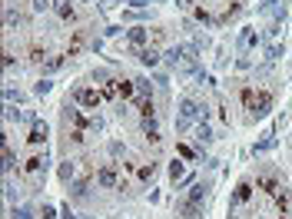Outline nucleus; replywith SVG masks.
Instances as JSON below:
<instances>
[{
    "label": "nucleus",
    "mask_w": 292,
    "mask_h": 219,
    "mask_svg": "<svg viewBox=\"0 0 292 219\" xmlns=\"http://www.w3.org/2000/svg\"><path fill=\"white\" fill-rule=\"evenodd\" d=\"M239 100H242V107H246L249 113H253L256 120L259 116H266L269 110H273V93L269 90H239Z\"/></svg>",
    "instance_id": "f257e3e1"
},
{
    "label": "nucleus",
    "mask_w": 292,
    "mask_h": 219,
    "mask_svg": "<svg viewBox=\"0 0 292 219\" xmlns=\"http://www.w3.org/2000/svg\"><path fill=\"white\" fill-rule=\"evenodd\" d=\"M196 47H170L163 56H166V63H170L173 70H179V73H196Z\"/></svg>",
    "instance_id": "f03ea898"
},
{
    "label": "nucleus",
    "mask_w": 292,
    "mask_h": 219,
    "mask_svg": "<svg viewBox=\"0 0 292 219\" xmlns=\"http://www.w3.org/2000/svg\"><path fill=\"white\" fill-rule=\"evenodd\" d=\"M203 200H206V186L190 189V196L176 203V213L183 216V219H196V216H199V206H203Z\"/></svg>",
    "instance_id": "7ed1b4c3"
},
{
    "label": "nucleus",
    "mask_w": 292,
    "mask_h": 219,
    "mask_svg": "<svg viewBox=\"0 0 292 219\" xmlns=\"http://www.w3.org/2000/svg\"><path fill=\"white\" fill-rule=\"evenodd\" d=\"M67 120H70L76 130H83V133H100L103 130V120L100 116H87L83 110H73V107H67Z\"/></svg>",
    "instance_id": "20e7f679"
},
{
    "label": "nucleus",
    "mask_w": 292,
    "mask_h": 219,
    "mask_svg": "<svg viewBox=\"0 0 292 219\" xmlns=\"http://www.w3.org/2000/svg\"><path fill=\"white\" fill-rule=\"evenodd\" d=\"M44 166H47V153H30V156L24 160V166H20V173H24L27 180L37 183L40 173H44Z\"/></svg>",
    "instance_id": "39448f33"
},
{
    "label": "nucleus",
    "mask_w": 292,
    "mask_h": 219,
    "mask_svg": "<svg viewBox=\"0 0 292 219\" xmlns=\"http://www.w3.org/2000/svg\"><path fill=\"white\" fill-rule=\"evenodd\" d=\"M73 100L80 103V107L93 110V107H100V103H103V93H96V90H90V87H76L73 90Z\"/></svg>",
    "instance_id": "423d86ee"
},
{
    "label": "nucleus",
    "mask_w": 292,
    "mask_h": 219,
    "mask_svg": "<svg viewBox=\"0 0 292 219\" xmlns=\"http://www.w3.org/2000/svg\"><path fill=\"white\" fill-rule=\"evenodd\" d=\"M179 116H183V120H190V123H193L196 116H203V120H206V110L199 107L196 100H190V96H183V100H179Z\"/></svg>",
    "instance_id": "0eeeda50"
},
{
    "label": "nucleus",
    "mask_w": 292,
    "mask_h": 219,
    "mask_svg": "<svg viewBox=\"0 0 292 219\" xmlns=\"http://www.w3.org/2000/svg\"><path fill=\"white\" fill-rule=\"evenodd\" d=\"M47 133H50V130H47L44 120H33V123H30V136H27V143H30V146L47 143Z\"/></svg>",
    "instance_id": "6e6552de"
},
{
    "label": "nucleus",
    "mask_w": 292,
    "mask_h": 219,
    "mask_svg": "<svg viewBox=\"0 0 292 219\" xmlns=\"http://www.w3.org/2000/svg\"><path fill=\"white\" fill-rule=\"evenodd\" d=\"M249 196H253V183H249V180H242L239 186H236L233 203H229V206H246V203H249Z\"/></svg>",
    "instance_id": "1a4fd4ad"
},
{
    "label": "nucleus",
    "mask_w": 292,
    "mask_h": 219,
    "mask_svg": "<svg viewBox=\"0 0 292 219\" xmlns=\"http://www.w3.org/2000/svg\"><path fill=\"white\" fill-rule=\"evenodd\" d=\"M116 180H120V176H116V169H113V166L96 169V183H100L103 189H113V186H116Z\"/></svg>",
    "instance_id": "9d476101"
},
{
    "label": "nucleus",
    "mask_w": 292,
    "mask_h": 219,
    "mask_svg": "<svg viewBox=\"0 0 292 219\" xmlns=\"http://www.w3.org/2000/svg\"><path fill=\"white\" fill-rule=\"evenodd\" d=\"M136 56H140L143 67H156V63H159V50H156V47H140Z\"/></svg>",
    "instance_id": "9b49d317"
},
{
    "label": "nucleus",
    "mask_w": 292,
    "mask_h": 219,
    "mask_svg": "<svg viewBox=\"0 0 292 219\" xmlns=\"http://www.w3.org/2000/svg\"><path fill=\"white\" fill-rule=\"evenodd\" d=\"M127 37H130V44H133L136 50H140V47H146V40H150V30H146V27H133V30H130Z\"/></svg>",
    "instance_id": "f8f14e48"
},
{
    "label": "nucleus",
    "mask_w": 292,
    "mask_h": 219,
    "mask_svg": "<svg viewBox=\"0 0 292 219\" xmlns=\"http://www.w3.org/2000/svg\"><path fill=\"white\" fill-rule=\"evenodd\" d=\"M53 10H57L60 20H73L76 17V10L70 7V0H53Z\"/></svg>",
    "instance_id": "ddd939ff"
},
{
    "label": "nucleus",
    "mask_w": 292,
    "mask_h": 219,
    "mask_svg": "<svg viewBox=\"0 0 292 219\" xmlns=\"http://www.w3.org/2000/svg\"><path fill=\"white\" fill-rule=\"evenodd\" d=\"M143 133H146V140H153V143L159 140V123H156V116H143Z\"/></svg>",
    "instance_id": "4468645a"
},
{
    "label": "nucleus",
    "mask_w": 292,
    "mask_h": 219,
    "mask_svg": "<svg viewBox=\"0 0 292 219\" xmlns=\"http://www.w3.org/2000/svg\"><path fill=\"white\" fill-rule=\"evenodd\" d=\"M259 186H262V189H266V193H273V196H279V189H282V186H279V180H276V176H273V173H266V176H259Z\"/></svg>",
    "instance_id": "2eb2a0df"
},
{
    "label": "nucleus",
    "mask_w": 292,
    "mask_h": 219,
    "mask_svg": "<svg viewBox=\"0 0 292 219\" xmlns=\"http://www.w3.org/2000/svg\"><path fill=\"white\" fill-rule=\"evenodd\" d=\"M116 90L123 100H130V96H136V80H116Z\"/></svg>",
    "instance_id": "dca6fc26"
},
{
    "label": "nucleus",
    "mask_w": 292,
    "mask_h": 219,
    "mask_svg": "<svg viewBox=\"0 0 292 219\" xmlns=\"http://www.w3.org/2000/svg\"><path fill=\"white\" fill-rule=\"evenodd\" d=\"M83 44H87V37H83V30H76L73 40H70V47H67V56H76V53L83 50Z\"/></svg>",
    "instance_id": "f3484780"
},
{
    "label": "nucleus",
    "mask_w": 292,
    "mask_h": 219,
    "mask_svg": "<svg viewBox=\"0 0 292 219\" xmlns=\"http://www.w3.org/2000/svg\"><path fill=\"white\" fill-rule=\"evenodd\" d=\"M73 176H76V163H73V160H67V163L60 166V180H64V183H70Z\"/></svg>",
    "instance_id": "a211bd4d"
},
{
    "label": "nucleus",
    "mask_w": 292,
    "mask_h": 219,
    "mask_svg": "<svg viewBox=\"0 0 292 219\" xmlns=\"http://www.w3.org/2000/svg\"><path fill=\"white\" fill-rule=\"evenodd\" d=\"M253 44H259V37H256L253 30H242V33H239V47H242V50H249Z\"/></svg>",
    "instance_id": "6ab92c4d"
},
{
    "label": "nucleus",
    "mask_w": 292,
    "mask_h": 219,
    "mask_svg": "<svg viewBox=\"0 0 292 219\" xmlns=\"http://www.w3.org/2000/svg\"><path fill=\"white\" fill-rule=\"evenodd\" d=\"M196 140H199V143H210V140H213V130L206 126V120H203V123L196 126Z\"/></svg>",
    "instance_id": "aec40b11"
},
{
    "label": "nucleus",
    "mask_w": 292,
    "mask_h": 219,
    "mask_svg": "<svg viewBox=\"0 0 292 219\" xmlns=\"http://www.w3.org/2000/svg\"><path fill=\"white\" fill-rule=\"evenodd\" d=\"M273 146H276V136H266V140H259V143H256V146H253V153H256V156H259V153H266V150H273Z\"/></svg>",
    "instance_id": "412c9836"
},
{
    "label": "nucleus",
    "mask_w": 292,
    "mask_h": 219,
    "mask_svg": "<svg viewBox=\"0 0 292 219\" xmlns=\"http://www.w3.org/2000/svg\"><path fill=\"white\" fill-rule=\"evenodd\" d=\"M170 180H173V183L183 180V163H179V160H173V163H170Z\"/></svg>",
    "instance_id": "4be33fe9"
},
{
    "label": "nucleus",
    "mask_w": 292,
    "mask_h": 219,
    "mask_svg": "<svg viewBox=\"0 0 292 219\" xmlns=\"http://www.w3.org/2000/svg\"><path fill=\"white\" fill-rule=\"evenodd\" d=\"M13 163H17V156H13V150H10V146L4 143V169H7V173L13 169Z\"/></svg>",
    "instance_id": "5701e85b"
},
{
    "label": "nucleus",
    "mask_w": 292,
    "mask_h": 219,
    "mask_svg": "<svg viewBox=\"0 0 292 219\" xmlns=\"http://www.w3.org/2000/svg\"><path fill=\"white\" fill-rule=\"evenodd\" d=\"M60 67H64V56H53V60H47V63H44V73H57Z\"/></svg>",
    "instance_id": "b1692460"
},
{
    "label": "nucleus",
    "mask_w": 292,
    "mask_h": 219,
    "mask_svg": "<svg viewBox=\"0 0 292 219\" xmlns=\"http://www.w3.org/2000/svg\"><path fill=\"white\" fill-rule=\"evenodd\" d=\"M150 93H153V87L140 76V80H136V96H146V100H150Z\"/></svg>",
    "instance_id": "393cba45"
},
{
    "label": "nucleus",
    "mask_w": 292,
    "mask_h": 219,
    "mask_svg": "<svg viewBox=\"0 0 292 219\" xmlns=\"http://www.w3.org/2000/svg\"><path fill=\"white\" fill-rule=\"evenodd\" d=\"M4 96H7V103H13V100L20 103V100H24V96H20V90H13V87H7V90H4Z\"/></svg>",
    "instance_id": "a878e982"
},
{
    "label": "nucleus",
    "mask_w": 292,
    "mask_h": 219,
    "mask_svg": "<svg viewBox=\"0 0 292 219\" xmlns=\"http://www.w3.org/2000/svg\"><path fill=\"white\" fill-rule=\"evenodd\" d=\"M279 56H282V47H276V44H273V47L266 50V60H269V63H273V60H279Z\"/></svg>",
    "instance_id": "bb28decb"
},
{
    "label": "nucleus",
    "mask_w": 292,
    "mask_h": 219,
    "mask_svg": "<svg viewBox=\"0 0 292 219\" xmlns=\"http://www.w3.org/2000/svg\"><path fill=\"white\" fill-rule=\"evenodd\" d=\"M10 219H30V209H27V206H17V209L10 213Z\"/></svg>",
    "instance_id": "cd10ccee"
},
{
    "label": "nucleus",
    "mask_w": 292,
    "mask_h": 219,
    "mask_svg": "<svg viewBox=\"0 0 292 219\" xmlns=\"http://www.w3.org/2000/svg\"><path fill=\"white\" fill-rule=\"evenodd\" d=\"M4 20H7V27H13V24H20V13H17V10H7Z\"/></svg>",
    "instance_id": "c85d7f7f"
},
{
    "label": "nucleus",
    "mask_w": 292,
    "mask_h": 219,
    "mask_svg": "<svg viewBox=\"0 0 292 219\" xmlns=\"http://www.w3.org/2000/svg\"><path fill=\"white\" fill-rule=\"evenodd\" d=\"M153 173H156V166H140V180H153Z\"/></svg>",
    "instance_id": "c756f323"
},
{
    "label": "nucleus",
    "mask_w": 292,
    "mask_h": 219,
    "mask_svg": "<svg viewBox=\"0 0 292 219\" xmlns=\"http://www.w3.org/2000/svg\"><path fill=\"white\" fill-rule=\"evenodd\" d=\"M33 93H40V96H44V93H50V80H40L37 87H33Z\"/></svg>",
    "instance_id": "7c9ffc66"
},
{
    "label": "nucleus",
    "mask_w": 292,
    "mask_h": 219,
    "mask_svg": "<svg viewBox=\"0 0 292 219\" xmlns=\"http://www.w3.org/2000/svg\"><path fill=\"white\" fill-rule=\"evenodd\" d=\"M47 7H53V0H33V10H37V13H44Z\"/></svg>",
    "instance_id": "2f4dec72"
},
{
    "label": "nucleus",
    "mask_w": 292,
    "mask_h": 219,
    "mask_svg": "<svg viewBox=\"0 0 292 219\" xmlns=\"http://www.w3.org/2000/svg\"><path fill=\"white\" fill-rule=\"evenodd\" d=\"M44 56H47V53L40 50V47H33V50H30V60H33V63H40V60H44Z\"/></svg>",
    "instance_id": "473e14b6"
},
{
    "label": "nucleus",
    "mask_w": 292,
    "mask_h": 219,
    "mask_svg": "<svg viewBox=\"0 0 292 219\" xmlns=\"http://www.w3.org/2000/svg\"><path fill=\"white\" fill-rule=\"evenodd\" d=\"M186 130H190V120L179 116V120H176V133H186Z\"/></svg>",
    "instance_id": "72a5a7b5"
},
{
    "label": "nucleus",
    "mask_w": 292,
    "mask_h": 219,
    "mask_svg": "<svg viewBox=\"0 0 292 219\" xmlns=\"http://www.w3.org/2000/svg\"><path fill=\"white\" fill-rule=\"evenodd\" d=\"M93 80H100V83H110V73H107V70H96V73H93Z\"/></svg>",
    "instance_id": "f704fd0d"
},
{
    "label": "nucleus",
    "mask_w": 292,
    "mask_h": 219,
    "mask_svg": "<svg viewBox=\"0 0 292 219\" xmlns=\"http://www.w3.org/2000/svg\"><path fill=\"white\" fill-rule=\"evenodd\" d=\"M116 4H120V0H100V10H113Z\"/></svg>",
    "instance_id": "c9c22d12"
},
{
    "label": "nucleus",
    "mask_w": 292,
    "mask_h": 219,
    "mask_svg": "<svg viewBox=\"0 0 292 219\" xmlns=\"http://www.w3.org/2000/svg\"><path fill=\"white\" fill-rule=\"evenodd\" d=\"M20 116H24V113H20V110H13V107H7V120H20Z\"/></svg>",
    "instance_id": "e433bc0d"
},
{
    "label": "nucleus",
    "mask_w": 292,
    "mask_h": 219,
    "mask_svg": "<svg viewBox=\"0 0 292 219\" xmlns=\"http://www.w3.org/2000/svg\"><path fill=\"white\" fill-rule=\"evenodd\" d=\"M4 67H7V70L13 67V53H10V50H4Z\"/></svg>",
    "instance_id": "4c0bfd02"
},
{
    "label": "nucleus",
    "mask_w": 292,
    "mask_h": 219,
    "mask_svg": "<svg viewBox=\"0 0 292 219\" xmlns=\"http://www.w3.org/2000/svg\"><path fill=\"white\" fill-rule=\"evenodd\" d=\"M44 219H57V213H53V206H44Z\"/></svg>",
    "instance_id": "58836bf2"
},
{
    "label": "nucleus",
    "mask_w": 292,
    "mask_h": 219,
    "mask_svg": "<svg viewBox=\"0 0 292 219\" xmlns=\"http://www.w3.org/2000/svg\"><path fill=\"white\" fill-rule=\"evenodd\" d=\"M259 4H262V10H273V4H276V0H259Z\"/></svg>",
    "instance_id": "ea45409f"
},
{
    "label": "nucleus",
    "mask_w": 292,
    "mask_h": 219,
    "mask_svg": "<svg viewBox=\"0 0 292 219\" xmlns=\"http://www.w3.org/2000/svg\"><path fill=\"white\" fill-rule=\"evenodd\" d=\"M130 4H133L136 10H140V7H146V0H130Z\"/></svg>",
    "instance_id": "a19ab883"
},
{
    "label": "nucleus",
    "mask_w": 292,
    "mask_h": 219,
    "mask_svg": "<svg viewBox=\"0 0 292 219\" xmlns=\"http://www.w3.org/2000/svg\"><path fill=\"white\" fill-rule=\"evenodd\" d=\"M193 4V0H176V7H190Z\"/></svg>",
    "instance_id": "79ce46f5"
}]
</instances>
